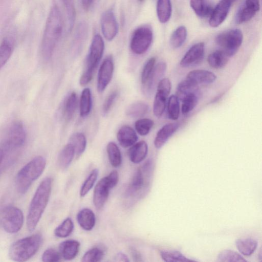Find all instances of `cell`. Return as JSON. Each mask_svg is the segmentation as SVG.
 <instances>
[{"instance_id":"6da1fadb","label":"cell","mask_w":262,"mask_h":262,"mask_svg":"<svg viewBox=\"0 0 262 262\" xmlns=\"http://www.w3.org/2000/svg\"><path fill=\"white\" fill-rule=\"evenodd\" d=\"M63 23L61 12L56 5L52 7L47 17L41 43V52L44 59L52 56L61 36Z\"/></svg>"},{"instance_id":"7a4b0ae2","label":"cell","mask_w":262,"mask_h":262,"mask_svg":"<svg viewBox=\"0 0 262 262\" xmlns=\"http://www.w3.org/2000/svg\"><path fill=\"white\" fill-rule=\"evenodd\" d=\"M53 180L45 178L39 185L31 202L27 217V226L30 232L36 227L48 203Z\"/></svg>"},{"instance_id":"3957f363","label":"cell","mask_w":262,"mask_h":262,"mask_svg":"<svg viewBox=\"0 0 262 262\" xmlns=\"http://www.w3.org/2000/svg\"><path fill=\"white\" fill-rule=\"evenodd\" d=\"M46 165V159L39 156L33 158L18 171L16 176L15 185L19 193L24 194L27 192L33 182L42 173Z\"/></svg>"},{"instance_id":"277c9868","label":"cell","mask_w":262,"mask_h":262,"mask_svg":"<svg viewBox=\"0 0 262 262\" xmlns=\"http://www.w3.org/2000/svg\"><path fill=\"white\" fill-rule=\"evenodd\" d=\"M42 241V236L38 233L20 239L10 247L9 257L15 261H27L37 252Z\"/></svg>"},{"instance_id":"5b68a950","label":"cell","mask_w":262,"mask_h":262,"mask_svg":"<svg viewBox=\"0 0 262 262\" xmlns=\"http://www.w3.org/2000/svg\"><path fill=\"white\" fill-rule=\"evenodd\" d=\"M104 43L102 37L96 34L93 38L89 53L86 61L85 67L80 77L79 83L85 86L92 80L103 54Z\"/></svg>"},{"instance_id":"8992f818","label":"cell","mask_w":262,"mask_h":262,"mask_svg":"<svg viewBox=\"0 0 262 262\" xmlns=\"http://www.w3.org/2000/svg\"><path fill=\"white\" fill-rule=\"evenodd\" d=\"M118 181V172L113 170L97 183L94 190L93 201L97 209L103 208L108 199L110 190L117 185Z\"/></svg>"},{"instance_id":"52a82bcc","label":"cell","mask_w":262,"mask_h":262,"mask_svg":"<svg viewBox=\"0 0 262 262\" xmlns=\"http://www.w3.org/2000/svg\"><path fill=\"white\" fill-rule=\"evenodd\" d=\"M23 223V213L18 208L9 205L0 209V227L7 233H17Z\"/></svg>"},{"instance_id":"ba28073f","label":"cell","mask_w":262,"mask_h":262,"mask_svg":"<svg viewBox=\"0 0 262 262\" xmlns=\"http://www.w3.org/2000/svg\"><path fill=\"white\" fill-rule=\"evenodd\" d=\"M243 35L237 29H231L219 34L215 38V42L229 57L236 54L242 45Z\"/></svg>"},{"instance_id":"9c48e42d","label":"cell","mask_w":262,"mask_h":262,"mask_svg":"<svg viewBox=\"0 0 262 262\" xmlns=\"http://www.w3.org/2000/svg\"><path fill=\"white\" fill-rule=\"evenodd\" d=\"M154 169L151 159L148 160L135 173L130 182L128 193L133 194L145 190L149 186Z\"/></svg>"},{"instance_id":"30bf717a","label":"cell","mask_w":262,"mask_h":262,"mask_svg":"<svg viewBox=\"0 0 262 262\" xmlns=\"http://www.w3.org/2000/svg\"><path fill=\"white\" fill-rule=\"evenodd\" d=\"M152 37V31L149 27L143 26L138 28L134 31L130 41L132 52L138 55L144 53L150 46Z\"/></svg>"},{"instance_id":"8fae6325","label":"cell","mask_w":262,"mask_h":262,"mask_svg":"<svg viewBox=\"0 0 262 262\" xmlns=\"http://www.w3.org/2000/svg\"><path fill=\"white\" fill-rule=\"evenodd\" d=\"M171 87V82L167 78L161 79L157 84L153 104V112L158 118L161 117L164 113Z\"/></svg>"},{"instance_id":"7c38bea8","label":"cell","mask_w":262,"mask_h":262,"mask_svg":"<svg viewBox=\"0 0 262 262\" xmlns=\"http://www.w3.org/2000/svg\"><path fill=\"white\" fill-rule=\"evenodd\" d=\"M26 139V133L23 122L15 121L9 128L5 145L9 148H18L24 144Z\"/></svg>"},{"instance_id":"4fadbf2b","label":"cell","mask_w":262,"mask_h":262,"mask_svg":"<svg viewBox=\"0 0 262 262\" xmlns=\"http://www.w3.org/2000/svg\"><path fill=\"white\" fill-rule=\"evenodd\" d=\"M204 43L198 42L191 46L185 54L180 61V65L184 68L196 66L203 61L204 56Z\"/></svg>"},{"instance_id":"5bb4252c","label":"cell","mask_w":262,"mask_h":262,"mask_svg":"<svg viewBox=\"0 0 262 262\" xmlns=\"http://www.w3.org/2000/svg\"><path fill=\"white\" fill-rule=\"evenodd\" d=\"M101 27L105 38L108 41L113 40L118 31V25L114 12L108 10L104 12L101 18Z\"/></svg>"},{"instance_id":"9a60e30c","label":"cell","mask_w":262,"mask_h":262,"mask_svg":"<svg viewBox=\"0 0 262 262\" xmlns=\"http://www.w3.org/2000/svg\"><path fill=\"white\" fill-rule=\"evenodd\" d=\"M114 72V63L111 56L107 57L101 63L99 70L97 90L99 93L104 91L110 82Z\"/></svg>"},{"instance_id":"2e32d148","label":"cell","mask_w":262,"mask_h":262,"mask_svg":"<svg viewBox=\"0 0 262 262\" xmlns=\"http://www.w3.org/2000/svg\"><path fill=\"white\" fill-rule=\"evenodd\" d=\"M232 3L228 0H220L213 8L209 20V25L216 28L221 25L226 18Z\"/></svg>"},{"instance_id":"e0dca14e","label":"cell","mask_w":262,"mask_h":262,"mask_svg":"<svg viewBox=\"0 0 262 262\" xmlns=\"http://www.w3.org/2000/svg\"><path fill=\"white\" fill-rule=\"evenodd\" d=\"M166 67V64L164 62H160L155 66L148 80L144 85L147 94H152L161 77L165 73Z\"/></svg>"},{"instance_id":"ac0fdd59","label":"cell","mask_w":262,"mask_h":262,"mask_svg":"<svg viewBox=\"0 0 262 262\" xmlns=\"http://www.w3.org/2000/svg\"><path fill=\"white\" fill-rule=\"evenodd\" d=\"M179 125L177 123H168L163 126L157 132L154 140L157 148H161L169 138L177 131Z\"/></svg>"},{"instance_id":"d6986e66","label":"cell","mask_w":262,"mask_h":262,"mask_svg":"<svg viewBox=\"0 0 262 262\" xmlns=\"http://www.w3.org/2000/svg\"><path fill=\"white\" fill-rule=\"evenodd\" d=\"M80 243L75 239H68L59 245V252L64 259L70 260L74 259L79 251Z\"/></svg>"},{"instance_id":"ffe728a7","label":"cell","mask_w":262,"mask_h":262,"mask_svg":"<svg viewBox=\"0 0 262 262\" xmlns=\"http://www.w3.org/2000/svg\"><path fill=\"white\" fill-rule=\"evenodd\" d=\"M216 78L215 74L205 70H192L188 73L186 77V79L197 85L210 84L213 83Z\"/></svg>"},{"instance_id":"44dd1931","label":"cell","mask_w":262,"mask_h":262,"mask_svg":"<svg viewBox=\"0 0 262 262\" xmlns=\"http://www.w3.org/2000/svg\"><path fill=\"white\" fill-rule=\"evenodd\" d=\"M117 138L120 145L126 148L134 145L138 140L136 132L129 126L124 125L118 130Z\"/></svg>"},{"instance_id":"7402d4cb","label":"cell","mask_w":262,"mask_h":262,"mask_svg":"<svg viewBox=\"0 0 262 262\" xmlns=\"http://www.w3.org/2000/svg\"><path fill=\"white\" fill-rule=\"evenodd\" d=\"M148 145L144 141H141L131 146L128 151L129 160L134 163H139L146 158Z\"/></svg>"},{"instance_id":"603a6c76","label":"cell","mask_w":262,"mask_h":262,"mask_svg":"<svg viewBox=\"0 0 262 262\" xmlns=\"http://www.w3.org/2000/svg\"><path fill=\"white\" fill-rule=\"evenodd\" d=\"M77 221L79 226L84 230L91 231L95 226L96 217L94 212L90 209L84 208L77 214Z\"/></svg>"},{"instance_id":"cb8c5ba5","label":"cell","mask_w":262,"mask_h":262,"mask_svg":"<svg viewBox=\"0 0 262 262\" xmlns=\"http://www.w3.org/2000/svg\"><path fill=\"white\" fill-rule=\"evenodd\" d=\"M157 14L158 19L161 23H167L170 18L172 6L170 0H157Z\"/></svg>"},{"instance_id":"d4e9b609","label":"cell","mask_w":262,"mask_h":262,"mask_svg":"<svg viewBox=\"0 0 262 262\" xmlns=\"http://www.w3.org/2000/svg\"><path fill=\"white\" fill-rule=\"evenodd\" d=\"M229 56L221 50L210 53L207 57L208 64L215 69L224 68L228 63Z\"/></svg>"},{"instance_id":"484cf974","label":"cell","mask_w":262,"mask_h":262,"mask_svg":"<svg viewBox=\"0 0 262 262\" xmlns=\"http://www.w3.org/2000/svg\"><path fill=\"white\" fill-rule=\"evenodd\" d=\"M75 156L73 147L70 143L65 145L58 157V164L62 169H67L71 164Z\"/></svg>"},{"instance_id":"4316f807","label":"cell","mask_w":262,"mask_h":262,"mask_svg":"<svg viewBox=\"0 0 262 262\" xmlns=\"http://www.w3.org/2000/svg\"><path fill=\"white\" fill-rule=\"evenodd\" d=\"M235 245L241 254L249 256L256 250L257 242L252 238H238L236 240Z\"/></svg>"},{"instance_id":"83f0119b","label":"cell","mask_w":262,"mask_h":262,"mask_svg":"<svg viewBox=\"0 0 262 262\" xmlns=\"http://www.w3.org/2000/svg\"><path fill=\"white\" fill-rule=\"evenodd\" d=\"M69 143L73 147L75 156L78 158L84 152L86 148V139L83 134L76 133L70 137Z\"/></svg>"},{"instance_id":"f1b7e54d","label":"cell","mask_w":262,"mask_h":262,"mask_svg":"<svg viewBox=\"0 0 262 262\" xmlns=\"http://www.w3.org/2000/svg\"><path fill=\"white\" fill-rule=\"evenodd\" d=\"M190 5L196 15L200 17L210 16L213 10L205 0H190Z\"/></svg>"},{"instance_id":"f546056e","label":"cell","mask_w":262,"mask_h":262,"mask_svg":"<svg viewBox=\"0 0 262 262\" xmlns=\"http://www.w3.org/2000/svg\"><path fill=\"white\" fill-rule=\"evenodd\" d=\"M199 86L189 80L186 79L178 85L176 96L181 100L184 97L190 93H198Z\"/></svg>"},{"instance_id":"4dcf8cb0","label":"cell","mask_w":262,"mask_h":262,"mask_svg":"<svg viewBox=\"0 0 262 262\" xmlns=\"http://www.w3.org/2000/svg\"><path fill=\"white\" fill-rule=\"evenodd\" d=\"M106 151L111 165L114 167L120 166L122 162V156L116 144L113 142H109L106 146Z\"/></svg>"},{"instance_id":"1f68e13d","label":"cell","mask_w":262,"mask_h":262,"mask_svg":"<svg viewBox=\"0 0 262 262\" xmlns=\"http://www.w3.org/2000/svg\"><path fill=\"white\" fill-rule=\"evenodd\" d=\"M187 36V31L186 28L184 26L178 27L170 36V46L174 49L180 48L185 41Z\"/></svg>"},{"instance_id":"d6a6232c","label":"cell","mask_w":262,"mask_h":262,"mask_svg":"<svg viewBox=\"0 0 262 262\" xmlns=\"http://www.w3.org/2000/svg\"><path fill=\"white\" fill-rule=\"evenodd\" d=\"M92 107L91 92L89 88L83 90L80 99L79 111L82 117L87 116L91 112Z\"/></svg>"},{"instance_id":"836d02e7","label":"cell","mask_w":262,"mask_h":262,"mask_svg":"<svg viewBox=\"0 0 262 262\" xmlns=\"http://www.w3.org/2000/svg\"><path fill=\"white\" fill-rule=\"evenodd\" d=\"M13 42L8 38H5L0 44V70L10 58L13 49Z\"/></svg>"},{"instance_id":"e575fe53","label":"cell","mask_w":262,"mask_h":262,"mask_svg":"<svg viewBox=\"0 0 262 262\" xmlns=\"http://www.w3.org/2000/svg\"><path fill=\"white\" fill-rule=\"evenodd\" d=\"M77 104L76 94L72 92L67 97L63 105V115L67 121H69L72 118L76 109Z\"/></svg>"},{"instance_id":"d590c367","label":"cell","mask_w":262,"mask_h":262,"mask_svg":"<svg viewBox=\"0 0 262 262\" xmlns=\"http://www.w3.org/2000/svg\"><path fill=\"white\" fill-rule=\"evenodd\" d=\"M148 105L145 102L137 101L129 105L126 110V114L132 118L144 116L148 111Z\"/></svg>"},{"instance_id":"8d00e7d4","label":"cell","mask_w":262,"mask_h":262,"mask_svg":"<svg viewBox=\"0 0 262 262\" xmlns=\"http://www.w3.org/2000/svg\"><path fill=\"white\" fill-rule=\"evenodd\" d=\"M74 223L70 217H67L54 230L56 237L65 238L70 236L74 230Z\"/></svg>"},{"instance_id":"74e56055","label":"cell","mask_w":262,"mask_h":262,"mask_svg":"<svg viewBox=\"0 0 262 262\" xmlns=\"http://www.w3.org/2000/svg\"><path fill=\"white\" fill-rule=\"evenodd\" d=\"M167 106L168 118L172 120L178 119L180 115L179 99L176 95H171L168 99Z\"/></svg>"},{"instance_id":"f35d334b","label":"cell","mask_w":262,"mask_h":262,"mask_svg":"<svg viewBox=\"0 0 262 262\" xmlns=\"http://www.w3.org/2000/svg\"><path fill=\"white\" fill-rule=\"evenodd\" d=\"M198 99V93H190L184 97L181 100L182 114L185 115L193 110L197 105Z\"/></svg>"},{"instance_id":"ab89813d","label":"cell","mask_w":262,"mask_h":262,"mask_svg":"<svg viewBox=\"0 0 262 262\" xmlns=\"http://www.w3.org/2000/svg\"><path fill=\"white\" fill-rule=\"evenodd\" d=\"M64 6L68 24V30L71 31L74 27L76 19L74 0H62Z\"/></svg>"},{"instance_id":"60d3db41","label":"cell","mask_w":262,"mask_h":262,"mask_svg":"<svg viewBox=\"0 0 262 262\" xmlns=\"http://www.w3.org/2000/svg\"><path fill=\"white\" fill-rule=\"evenodd\" d=\"M160 255L163 260L166 262H180L193 261L184 256L178 251L161 250Z\"/></svg>"},{"instance_id":"b9f144b4","label":"cell","mask_w":262,"mask_h":262,"mask_svg":"<svg viewBox=\"0 0 262 262\" xmlns=\"http://www.w3.org/2000/svg\"><path fill=\"white\" fill-rule=\"evenodd\" d=\"M220 262H246L247 260L239 253L231 250H225L221 252L217 256Z\"/></svg>"},{"instance_id":"7bdbcfd3","label":"cell","mask_w":262,"mask_h":262,"mask_svg":"<svg viewBox=\"0 0 262 262\" xmlns=\"http://www.w3.org/2000/svg\"><path fill=\"white\" fill-rule=\"evenodd\" d=\"M99 170L97 168L94 169L82 184L80 190L81 197L85 196L93 188L98 178Z\"/></svg>"},{"instance_id":"ee69618b","label":"cell","mask_w":262,"mask_h":262,"mask_svg":"<svg viewBox=\"0 0 262 262\" xmlns=\"http://www.w3.org/2000/svg\"><path fill=\"white\" fill-rule=\"evenodd\" d=\"M104 251L99 247H94L88 250L83 255L82 262H97L102 260Z\"/></svg>"},{"instance_id":"f6af8a7d","label":"cell","mask_w":262,"mask_h":262,"mask_svg":"<svg viewBox=\"0 0 262 262\" xmlns=\"http://www.w3.org/2000/svg\"><path fill=\"white\" fill-rule=\"evenodd\" d=\"M154 124V122L151 119L142 118L136 121L135 127L140 135L145 136L149 133Z\"/></svg>"},{"instance_id":"bcb514c9","label":"cell","mask_w":262,"mask_h":262,"mask_svg":"<svg viewBox=\"0 0 262 262\" xmlns=\"http://www.w3.org/2000/svg\"><path fill=\"white\" fill-rule=\"evenodd\" d=\"M256 14L254 11L242 5L238 10L235 17V23L237 24L250 20Z\"/></svg>"},{"instance_id":"7dc6e473","label":"cell","mask_w":262,"mask_h":262,"mask_svg":"<svg viewBox=\"0 0 262 262\" xmlns=\"http://www.w3.org/2000/svg\"><path fill=\"white\" fill-rule=\"evenodd\" d=\"M156 63V58L151 57L145 63L141 73V83L144 85L150 76Z\"/></svg>"},{"instance_id":"c3c4849f","label":"cell","mask_w":262,"mask_h":262,"mask_svg":"<svg viewBox=\"0 0 262 262\" xmlns=\"http://www.w3.org/2000/svg\"><path fill=\"white\" fill-rule=\"evenodd\" d=\"M61 257L59 252L53 248H49L43 253L41 259L44 262H57L60 260Z\"/></svg>"},{"instance_id":"681fc988","label":"cell","mask_w":262,"mask_h":262,"mask_svg":"<svg viewBox=\"0 0 262 262\" xmlns=\"http://www.w3.org/2000/svg\"><path fill=\"white\" fill-rule=\"evenodd\" d=\"M117 95V91H114L107 97L102 106V112L104 115H105L109 112L115 102Z\"/></svg>"},{"instance_id":"f907efd6","label":"cell","mask_w":262,"mask_h":262,"mask_svg":"<svg viewBox=\"0 0 262 262\" xmlns=\"http://www.w3.org/2000/svg\"><path fill=\"white\" fill-rule=\"evenodd\" d=\"M247 8L257 12L260 9L259 0H245L244 4Z\"/></svg>"},{"instance_id":"816d5d0a","label":"cell","mask_w":262,"mask_h":262,"mask_svg":"<svg viewBox=\"0 0 262 262\" xmlns=\"http://www.w3.org/2000/svg\"><path fill=\"white\" fill-rule=\"evenodd\" d=\"M130 253L132 258L135 261H142V257L139 251L134 247L130 248Z\"/></svg>"},{"instance_id":"f5cc1de1","label":"cell","mask_w":262,"mask_h":262,"mask_svg":"<svg viewBox=\"0 0 262 262\" xmlns=\"http://www.w3.org/2000/svg\"><path fill=\"white\" fill-rule=\"evenodd\" d=\"M115 258L118 261L128 262L129 261L127 256L123 252L118 253Z\"/></svg>"},{"instance_id":"db71d44e","label":"cell","mask_w":262,"mask_h":262,"mask_svg":"<svg viewBox=\"0 0 262 262\" xmlns=\"http://www.w3.org/2000/svg\"><path fill=\"white\" fill-rule=\"evenodd\" d=\"M94 0H81L83 8L87 11L91 6Z\"/></svg>"},{"instance_id":"11a10c76","label":"cell","mask_w":262,"mask_h":262,"mask_svg":"<svg viewBox=\"0 0 262 262\" xmlns=\"http://www.w3.org/2000/svg\"><path fill=\"white\" fill-rule=\"evenodd\" d=\"M4 158V151L2 149L0 148V165L3 161Z\"/></svg>"},{"instance_id":"9f6ffc18","label":"cell","mask_w":262,"mask_h":262,"mask_svg":"<svg viewBox=\"0 0 262 262\" xmlns=\"http://www.w3.org/2000/svg\"><path fill=\"white\" fill-rule=\"evenodd\" d=\"M229 1V2H230L231 3H233V2H234L235 1H236V0H228Z\"/></svg>"},{"instance_id":"6f0895ef","label":"cell","mask_w":262,"mask_h":262,"mask_svg":"<svg viewBox=\"0 0 262 262\" xmlns=\"http://www.w3.org/2000/svg\"><path fill=\"white\" fill-rule=\"evenodd\" d=\"M138 1H139V2H142L144 1V0H138Z\"/></svg>"}]
</instances>
